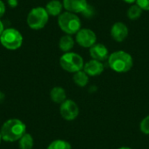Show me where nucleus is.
<instances>
[{
	"mask_svg": "<svg viewBox=\"0 0 149 149\" xmlns=\"http://www.w3.org/2000/svg\"><path fill=\"white\" fill-rule=\"evenodd\" d=\"M0 133L3 141L8 142L17 141L26 133V126L20 120L10 119L3 124Z\"/></svg>",
	"mask_w": 149,
	"mask_h": 149,
	"instance_id": "obj_1",
	"label": "nucleus"
},
{
	"mask_svg": "<svg viewBox=\"0 0 149 149\" xmlns=\"http://www.w3.org/2000/svg\"><path fill=\"white\" fill-rule=\"evenodd\" d=\"M108 65L110 68L119 73H124L130 71L134 65L132 56L124 51H117L108 57Z\"/></svg>",
	"mask_w": 149,
	"mask_h": 149,
	"instance_id": "obj_2",
	"label": "nucleus"
},
{
	"mask_svg": "<svg viewBox=\"0 0 149 149\" xmlns=\"http://www.w3.org/2000/svg\"><path fill=\"white\" fill-rule=\"evenodd\" d=\"M58 24L59 28L67 35L76 34L81 27V22L79 17L69 11L61 13L58 18Z\"/></svg>",
	"mask_w": 149,
	"mask_h": 149,
	"instance_id": "obj_3",
	"label": "nucleus"
},
{
	"mask_svg": "<svg viewBox=\"0 0 149 149\" xmlns=\"http://www.w3.org/2000/svg\"><path fill=\"white\" fill-rule=\"evenodd\" d=\"M60 66L68 72H77L84 67V60L80 55L75 52H65L59 59Z\"/></svg>",
	"mask_w": 149,
	"mask_h": 149,
	"instance_id": "obj_4",
	"label": "nucleus"
},
{
	"mask_svg": "<svg viewBox=\"0 0 149 149\" xmlns=\"http://www.w3.org/2000/svg\"><path fill=\"white\" fill-rule=\"evenodd\" d=\"M49 19V14L45 8L36 7L33 8L27 16V24L32 30L43 29Z\"/></svg>",
	"mask_w": 149,
	"mask_h": 149,
	"instance_id": "obj_5",
	"label": "nucleus"
},
{
	"mask_svg": "<svg viewBox=\"0 0 149 149\" xmlns=\"http://www.w3.org/2000/svg\"><path fill=\"white\" fill-rule=\"evenodd\" d=\"M0 42L8 50H17L21 47L23 43L22 34L16 29L8 28L0 36Z\"/></svg>",
	"mask_w": 149,
	"mask_h": 149,
	"instance_id": "obj_6",
	"label": "nucleus"
},
{
	"mask_svg": "<svg viewBox=\"0 0 149 149\" xmlns=\"http://www.w3.org/2000/svg\"><path fill=\"white\" fill-rule=\"evenodd\" d=\"M59 112L63 119L70 121L75 120L78 117L79 113V109L78 105L73 100H66L61 104Z\"/></svg>",
	"mask_w": 149,
	"mask_h": 149,
	"instance_id": "obj_7",
	"label": "nucleus"
},
{
	"mask_svg": "<svg viewBox=\"0 0 149 149\" xmlns=\"http://www.w3.org/2000/svg\"><path fill=\"white\" fill-rule=\"evenodd\" d=\"M96 40V34L90 29H80L76 33V42L84 48H91Z\"/></svg>",
	"mask_w": 149,
	"mask_h": 149,
	"instance_id": "obj_8",
	"label": "nucleus"
},
{
	"mask_svg": "<svg viewBox=\"0 0 149 149\" xmlns=\"http://www.w3.org/2000/svg\"><path fill=\"white\" fill-rule=\"evenodd\" d=\"M64 8L72 13H84L89 4L86 0H63Z\"/></svg>",
	"mask_w": 149,
	"mask_h": 149,
	"instance_id": "obj_9",
	"label": "nucleus"
},
{
	"mask_svg": "<svg viewBox=\"0 0 149 149\" xmlns=\"http://www.w3.org/2000/svg\"><path fill=\"white\" fill-rule=\"evenodd\" d=\"M111 36L117 42L124 41L128 36L127 26L121 22H117L113 24L111 28Z\"/></svg>",
	"mask_w": 149,
	"mask_h": 149,
	"instance_id": "obj_10",
	"label": "nucleus"
},
{
	"mask_svg": "<svg viewBox=\"0 0 149 149\" xmlns=\"http://www.w3.org/2000/svg\"><path fill=\"white\" fill-rule=\"evenodd\" d=\"M90 55L93 59L101 62L108 58L109 52L107 46L103 44H95L90 48Z\"/></svg>",
	"mask_w": 149,
	"mask_h": 149,
	"instance_id": "obj_11",
	"label": "nucleus"
},
{
	"mask_svg": "<svg viewBox=\"0 0 149 149\" xmlns=\"http://www.w3.org/2000/svg\"><path fill=\"white\" fill-rule=\"evenodd\" d=\"M84 72L88 75V76H92V77H95V76H99L100 75L103 71H104V65L98 60L95 59H92L90 61H88L86 64L84 65Z\"/></svg>",
	"mask_w": 149,
	"mask_h": 149,
	"instance_id": "obj_12",
	"label": "nucleus"
},
{
	"mask_svg": "<svg viewBox=\"0 0 149 149\" xmlns=\"http://www.w3.org/2000/svg\"><path fill=\"white\" fill-rule=\"evenodd\" d=\"M51 99L53 102L58 104H62L64 101L66 100V93L65 89L59 86H55L51 90L50 93Z\"/></svg>",
	"mask_w": 149,
	"mask_h": 149,
	"instance_id": "obj_13",
	"label": "nucleus"
},
{
	"mask_svg": "<svg viewBox=\"0 0 149 149\" xmlns=\"http://www.w3.org/2000/svg\"><path fill=\"white\" fill-rule=\"evenodd\" d=\"M63 3L58 0H52L47 3L45 6V10L47 13L51 16H59L61 14L63 9Z\"/></svg>",
	"mask_w": 149,
	"mask_h": 149,
	"instance_id": "obj_14",
	"label": "nucleus"
},
{
	"mask_svg": "<svg viewBox=\"0 0 149 149\" xmlns=\"http://www.w3.org/2000/svg\"><path fill=\"white\" fill-rule=\"evenodd\" d=\"M58 46L61 51L65 52H69L74 46V40L71 37V35H65L60 38Z\"/></svg>",
	"mask_w": 149,
	"mask_h": 149,
	"instance_id": "obj_15",
	"label": "nucleus"
},
{
	"mask_svg": "<svg viewBox=\"0 0 149 149\" xmlns=\"http://www.w3.org/2000/svg\"><path fill=\"white\" fill-rule=\"evenodd\" d=\"M73 81L74 83L80 86V87H84L88 84L89 81V76L84 72V71H79L77 72H75L73 74Z\"/></svg>",
	"mask_w": 149,
	"mask_h": 149,
	"instance_id": "obj_16",
	"label": "nucleus"
},
{
	"mask_svg": "<svg viewBox=\"0 0 149 149\" xmlns=\"http://www.w3.org/2000/svg\"><path fill=\"white\" fill-rule=\"evenodd\" d=\"M34 145V141L32 136L30 134L25 133L22 138L19 140V148L20 149H32Z\"/></svg>",
	"mask_w": 149,
	"mask_h": 149,
	"instance_id": "obj_17",
	"label": "nucleus"
},
{
	"mask_svg": "<svg viewBox=\"0 0 149 149\" xmlns=\"http://www.w3.org/2000/svg\"><path fill=\"white\" fill-rule=\"evenodd\" d=\"M141 13H142V10L137 4L131 5L127 10V17L131 20L138 19L141 16Z\"/></svg>",
	"mask_w": 149,
	"mask_h": 149,
	"instance_id": "obj_18",
	"label": "nucleus"
},
{
	"mask_svg": "<svg viewBox=\"0 0 149 149\" xmlns=\"http://www.w3.org/2000/svg\"><path fill=\"white\" fill-rule=\"evenodd\" d=\"M47 149H72V146L64 140H56L48 146Z\"/></svg>",
	"mask_w": 149,
	"mask_h": 149,
	"instance_id": "obj_19",
	"label": "nucleus"
},
{
	"mask_svg": "<svg viewBox=\"0 0 149 149\" xmlns=\"http://www.w3.org/2000/svg\"><path fill=\"white\" fill-rule=\"evenodd\" d=\"M140 129L143 134L149 135V115L145 117L141 120V122L140 124Z\"/></svg>",
	"mask_w": 149,
	"mask_h": 149,
	"instance_id": "obj_20",
	"label": "nucleus"
},
{
	"mask_svg": "<svg viewBox=\"0 0 149 149\" xmlns=\"http://www.w3.org/2000/svg\"><path fill=\"white\" fill-rule=\"evenodd\" d=\"M136 4L142 10H149V0H136Z\"/></svg>",
	"mask_w": 149,
	"mask_h": 149,
	"instance_id": "obj_21",
	"label": "nucleus"
},
{
	"mask_svg": "<svg viewBox=\"0 0 149 149\" xmlns=\"http://www.w3.org/2000/svg\"><path fill=\"white\" fill-rule=\"evenodd\" d=\"M4 12H5V4L2 0H0V17H2L4 15Z\"/></svg>",
	"mask_w": 149,
	"mask_h": 149,
	"instance_id": "obj_22",
	"label": "nucleus"
},
{
	"mask_svg": "<svg viewBox=\"0 0 149 149\" xmlns=\"http://www.w3.org/2000/svg\"><path fill=\"white\" fill-rule=\"evenodd\" d=\"M7 3H8V4H9L10 7H12V8L17 7V3H18L17 0H8Z\"/></svg>",
	"mask_w": 149,
	"mask_h": 149,
	"instance_id": "obj_23",
	"label": "nucleus"
},
{
	"mask_svg": "<svg viewBox=\"0 0 149 149\" xmlns=\"http://www.w3.org/2000/svg\"><path fill=\"white\" fill-rule=\"evenodd\" d=\"M3 31H4V29H3V24L2 21L0 20V36H1V34L3 33Z\"/></svg>",
	"mask_w": 149,
	"mask_h": 149,
	"instance_id": "obj_24",
	"label": "nucleus"
},
{
	"mask_svg": "<svg viewBox=\"0 0 149 149\" xmlns=\"http://www.w3.org/2000/svg\"><path fill=\"white\" fill-rule=\"evenodd\" d=\"M3 99H4V94L0 91V103H2V101L3 100Z\"/></svg>",
	"mask_w": 149,
	"mask_h": 149,
	"instance_id": "obj_25",
	"label": "nucleus"
},
{
	"mask_svg": "<svg viewBox=\"0 0 149 149\" xmlns=\"http://www.w3.org/2000/svg\"><path fill=\"white\" fill-rule=\"evenodd\" d=\"M123 1L126 2V3H133L136 2V0H123Z\"/></svg>",
	"mask_w": 149,
	"mask_h": 149,
	"instance_id": "obj_26",
	"label": "nucleus"
},
{
	"mask_svg": "<svg viewBox=\"0 0 149 149\" xmlns=\"http://www.w3.org/2000/svg\"><path fill=\"white\" fill-rule=\"evenodd\" d=\"M118 149H133V148H128V147H122V148H118Z\"/></svg>",
	"mask_w": 149,
	"mask_h": 149,
	"instance_id": "obj_27",
	"label": "nucleus"
},
{
	"mask_svg": "<svg viewBox=\"0 0 149 149\" xmlns=\"http://www.w3.org/2000/svg\"><path fill=\"white\" fill-rule=\"evenodd\" d=\"M1 139H2V136H1V133H0V142H1Z\"/></svg>",
	"mask_w": 149,
	"mask_h": 149,
	"instance_id": "obj_28",
	"label": "nucleus"
}]
</instances>
